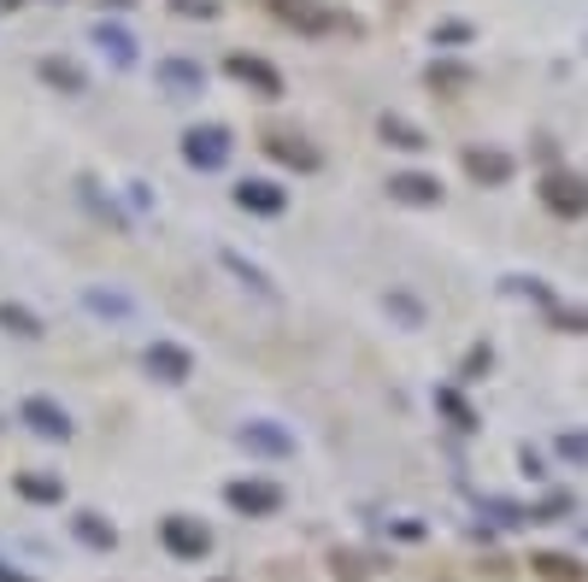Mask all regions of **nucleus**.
<instances>
[{
  "instance_id": "6",
  "label": "nucleus",
  "mask_w": 588,
  "mask_h": 582,
  "mask_svg": "<svg viewBox=\"0 0 588 582\" xmlns=\"http://www.w3.org/2000/svg\"><path fill=\"white\" fill-rule=\"evenodd\" d=\"M241 200H248V207H259V212H265V207H276V195H271V188H259V183H248V188H241Z\"/></svg>"
},
{
  "instance_id": "2",
  "label": "nucleus",
  "mask_w": 588,
  "mask_h": 582,
  "mask_svg": "<svg viewBox=\"0 0 588 582\" xmlns=\"http://www.w3.org/2000/svg\"><path fill=\"white\" fill-rule=\"evenodd\" d=\"M224 153H230V135H224V130H195V135H188V160H195V165H218Z\"/></svg>"
},
{
  "instance_id": "3",
  "label": "nucleus",
  "mask_w": 588,
  "mask_h": 582,
  "mask_svg": "<svg viewBox=\"0 0 588 582\" xmlns=\"http://www.w3.org/2000/svg\"><path fill=\"white\" fill-rule=\"evenodd\" d=\"M24 418L36 424V430H47L54 441H65V418H59V413H54V406H47V400H30V406H24Z\"/></svg>"
},
{
  "instance_id": "4",
  "label": "nucleus",
  "mask_w": 588,
  "mask_h": 582,
  "mask_svg": "<svg viewBox=\"0 0 588 582\" xmlns=\"http://www.w3.org/2000/svg\"><path fill=\"white\" fill-rule=\"evenodd\" d=\"M230 72H236V77H248V83H265V89H276V77H271L259 59H230Z\"/></svg>"
},
{
  "instance_id": "5",
  "label": "nucleus",
  "mask_w": 588,
  "mask_h": 582,
  "mask_svg": "<svg viewBox=\"0 0 588 582\" xmlns=\"http://www.w3.org/2000/svg\"><path fill=\"white\" fill-rule=\"evenodd\" d=\"M265 147H283V153H288V165H313V153L294 142V135H265Z\"/></svg>"
},
{
  "instance_id": "1",
  "label": "nucleus",
  "mask_w": 588,
  "mask_h": 582,
  "mask_svg": "<svg viewBox=\"0 0 588 582\" xmlns=\"http://www.w3.org/2000/svg\"><path fill=\"white\" fill-rule=\"evenodd\" d=\"M271 12H283L294 30H330V7H318V0H265Z\"/></svg>"
}]
</instances>
